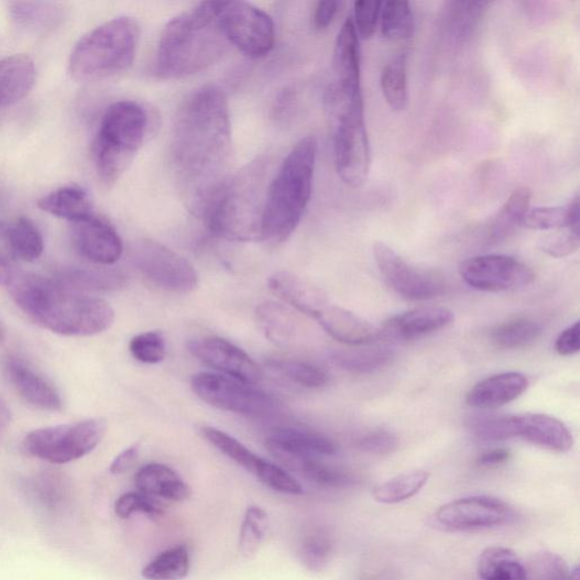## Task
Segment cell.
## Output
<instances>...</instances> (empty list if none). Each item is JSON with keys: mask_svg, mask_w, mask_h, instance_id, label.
<instances>
[{"mask_svg": "<svg viewBox=\"0 0 580 580\" xmlns=\"http://www.w3.org/2000/svg\"><path fill=\"white\" fill-rule=\"evenodd\" d=\"M265 446L292 469L304 460L330 457L338 451V446L329 438L297 429H281L273 433L266 438Z\"/></svg>", "mask_w": 580, "mask_h": 580, "instance_id": "18", "label": "cell"}, {"mask_svg": "<svg viewBox=\"0 0 580 580\" xmlns=\"http://www.w3.org/2000/svg\"><path fill=\"white\" fill-rule=\"evenodd\" d=\"M9 422V411L6 405L0 401V436L4 433Z\"/></svg>", "mask_w": 580, "mask_h": 580, "instance_id": "60", "label": "cell"}, {"mask_svg": "<svg viewBox=\"0 0 580 580\" xmlns=\"http://www.w3.org/2000/svg\"><path fill=\"white\" fill-rule=\"evenodd\" d=\"M265 364L274 373L305 389H321L329 381V375L322 369L302 361L270 359Z\"/></svg>", "mask_w": 580, "mask_h": 580, "instance_id": "42", "label": "cell"}, {"mask_svg": "<svg viewBox=\"0 0 580 580\" xmlns=\"http://www.w3.org/2000/svg\"><path fill=\"white\" fill-rule=\"evenodd\" d=\"M324 103L332 131L337 174L348 187L361 188L371 166L362 94L348 92L332 84L326 90Z\"/></svg>", "mask_w": 580, "mask_h": 580, "instance_id": "6", "label": "cell"}, {"mask_svg": "<svg viewBox=\"0 0 580 580\" xmlns=\"http://www.w3.org/2000/svg\"><path fill=\"white\" fill-rule=\"evenodd\" d=\"M315 319L333 339L347 346H362L377 340V328L338 305L328 303Z\"/></svg>", "mask_w": 580, "mask_h": 580, "instance_id": "24", "label": "cell"}, {"mask_svg": "<svg viewBox=\"0 0 580 580\" xmlns=\"http://www.w3.org/2000/svg\"><path fill=\"white\" fill-rule=\"evenodd\" d=\"M130 352L141 363L158 364L166 357L165 337L160 331L140 333L131 340Z\"/></svg>", "mask_w": 580, "mask_h": 580, "instance_id": "49", "label": "cell"}, {"mask_svg": "<svg viewBox=\"0 0 580 580\" xmlns=\"http://www.w3.org/2000/svg\"><path fill=\"white\" fill-rule=\"evenodd\" d=\"M335 548L332 534L328 528L317 527L307 533L299 547L303 566L311 571H322L330 561Z\"/></svg>", "mask_w": 580, "mask_h": 580, "instance_id": "40", "label": "cell"}, {"mask_svg": "<svg viewBox=\"0 0 580 580\" xmlns=\"http://www.w3.org/2000/svg\"><path fill=\"white\" fill-rule=\"evenodd\" d=\"M382 4L381 2H374V0H359L355 3L353 21L358 34L364 41H369L376 32Z\"/></svg>", "mask_w": 580, "mask_h": 580, "instance_id": "53", "label": "cell"}, {"mask_svg": "<svg viewBox=\"0 0 580 580\" xmlns=\"http://www.w3.org/2000/svg\"><path fill=\"white\" fill-rule=\"evenodd\" d=\"M460 277L471 287L490 293L508 292L530 285L533 270L510 255H480L462 261Z\"/></svg>", "mask_w": 580, "mask_h": 580, "instance_id": "15", "label": "cell"}, {"mask_svg": "<svg viewBox=\"0 0 580 580\" xmlns=\"http://www.w3.org/2000/svg\"><path fill=\"white\" fill-rule=\"evenodd\" d=\"M189 568V552L185 546H178L154 558L141 573L146 580H180L188 574Z\"/></svg>", "mask_w": 580, "mask_h": 580, "instance_id": "38", "label": "cell"}, {"mask_svg": "<svg viewBox=\"0 0 580 580\" xmlns=\"http://www.w3.org/2000/svg\"><path fill=\"white\" fill-rule=\"evenodd\" d=\"M203 435L221 453L236 461L238 466L256 477L258 480L262 478L267 469L270 461L256 456L243 444L226 433L205 427Z\"/></svg>", "mask_w": 580, "mask_h": 580, "instance_id": "34", "label": "cell"}, {"mask_svg": "<svg viewBox=\"0 0 580 580\" xmlns=\"http://www.w3.org/2000/svg\"><path fill=\"white\" fill-rule=\"evenodd\" d=\"M222 2H206L168 22L162 32L156 73L164 80H178L218 63L230 46L219 25Z\"/></svg>", "mask_w": 580, "mask_h": 580, "instance_id": "3", "label": "cell"}, {"mask_svg": "<svg viewBox=\"0 0 580 580\" xmlns=\"http://www.w3.org/2000/svg\"><path fill=\"white\" fill-rule=\"evenodd\" d=\"M8 286L12 299L30 320L62 336H95L114 321L108 302L61 282L19 273Z\"/></svg>", "mask_w": 580, "mask_h": 580, "instance_id": "2", "label": "cell"}, {"mask_svg": "<svg viewBox=\"0 0 580 580\" xmlns=\"http://www.w3.org/2000/svg\"><path fill=\"white\" fill-rule=\"evenodd\" d=\"M114 513L122 519H128L135 514H145L151 517H158L163 510L157 505L153 497L141 492H129L116 501Z\"/></svg>", "mask_w": 580, "mask_h": 580, "instance_id": "51", "label": "cell"}, {"mask_svg": "<svg viewBox=\"0 0 580 580\" xmlns=\"http://www.w3.org/2000/svg\"><path fill=\"white\" fill-rule=\"evenodd\" d=\"M255 320L265 338L281 347L293 346L299 340V319L281 303H261Z\"/></svg>", "mask_w": 580, "mask_h": 580, "instance_id": "27", "label": "cell"}, {"mask_svg": "<svg viewBox=\"0 0 580 580\" xmlns=\"http://www.w3.org/2000/svg\"><path fill=\"white\" fill-rule=\"evenodd\" d=\"M478 574L481 580H527L525 563L504 547H490L482 552Z\"/></svg>", "mask_w": 580, "mask_h": 580, "instance_id": "31", "label": "cell"}, {"mask_svg": "<svg viewBox=\"0 0 580 580\" xmlns=\"http://www.w3.org/2000/svg\"><path fill=\"white\" fill-rule=\"evenodd\" d=\"M532 191L527 187L514 190L513 195L489 222L485 231V244L497 245L515 234L523 226L524 218L529 210Z\"/></svg>", "mask_w": 580, "mask_h": 580, "instance_id": "29", "label": "cell"}, {"mask_svg": "<svg viewBox=\"0 0 580 580\" xmlns=\"http://www.w3.org/2000/svg\"><path fill=\"white\" fill-rule=\"evenodd\" d=\"M340 3L339 2H320L317 8L314 15L315 26L319 31H324L330 26V24L333 22L338 11H339Z\"/></svg>", "mask_w": 580, "mask_h": 580, "instance_id": "57", "label": "cell"}, {"mask_svg": "<svg viewBox=\"0 0 580 580\" xmlns=\"http://www.w3.org/2000/svg\"><path fill=\"white\" fill-rule=\"evenodd\" d=\"M579 197L576 196L563 207H540L529 209L523 227L533 230H558L562 228H579Z\"/></svg>", "mask_w": 580, "mask_h": 580, "instance_id": "36", "label": "cell"}, {"mask_svg": "<svg viewBox=\"0 0 580 580\" xmlns=\"http://www.w3.org/2000/svg\"><path fill=\"white\" fill-rule=\"evenodd\" d=\"M528 377L519 372H505L477 383L467 396L469 406L493 409L519 398L528 389Z\"/></svg>", "mask_w": 580, "mask_h": 580, "instance_id": "23", "label": "cell"}, {"mask_svg": "<svg viewBox=\"0 0 580 580\" xmlns=\"http://www.w3.org/2000/svg\"><path fill=\"white\" fill-rule=\"evenodd\" d=\"M139 455V445H133L130 448L122 451L118 457L113 459L110 466V473L113 475H120L128 472L132 467Z\"/></svg>", "mask_w": 580, "mask_h": 580, "instance_id": "58", "label": "cell"}, {"mask_svg": "<svg viewBox=\"0 0 580 580\" xmlns=\"http://www.w3.org/2000/svg\"><path fill=\"white\" fill-rule=\"evenodd\" d=\"M6 370L15 391L26 403L43 411H62L63 401L55 386L25 362L10 359Z\"/></svg>", "mask_w": 580, "mask_h": 580, "instance_id": "21", "label": "cell"}, {"mask_svg": "<svg viewBox=\"0 0 580 580\" xmlns=\"http://www.w3.org/2000/svg\"><path fill=\"white\" fill-rule=\"evenodd\" d=\"M335 84L348 92L362 94L359 34L352 18L343 22L335 43Z\"/></svg>", "mask_w": 580, "mask_h": 580, "instance_id": "22", "label": "cell"}, {"mask_svg": "<svg viewBox=\"0 0 580 580\" xmlns=\"http://www.w3.org/2000/svg\"><path fill=\"white\" fill-rule=\"evenodd\" d=\"M382 34L392 42L408 41L414 34V15L409 3L394 0L382 4Z\"/></svg>", "mask_w": 580, "mask_h": 580, "instance_id": "43", "label": "cell"}, {"mask_svg": "<svg viewBox=\"0 0 580 580\" xmlns=\"http://www.w3.org/2000/svg\"><path fill=\"white\" fill-rule=\"evenodd\" d=\"M11 12L14 20L29 29H50L61 20V10L50 3H13Z\"/></svg>", "mask_w": 580, "mask_h": 580, "instance_id": "46", "label": "cell"}, {"mask_svg": "<svg viewBox=\"0 0 580 580\" xmlns=\"http://www.w3.org/2000/svg\"><path fill=\"white\" fill-rule=\"evenodd\" d=\"M269 164L258 160L227 178L204 216L212 233L233 242L263 241V212L270 184Z\"/></svg>", "mask_w": 580, "mask_h": 580, "instance_id": "4", "label": "cell"}, {"mask_svg": "<svg viewBox=\"0 0 580 580\" xmlns=\"http://www.w3.org/2000/svg\"><path fill=\"white\" fill-rule=\"evenodd\" d=\"M191 390L205 403L220 411L262 416L274 412L276 400L252 384L215 373H198L191 377Z\"/></svg>", "mask_w": 580, "mask_h": 580, "instance_id": "11", "label": "cell"}, {"mask_svg": "<svg viewBox=\"0 0 580 580\" xmlns=\"http://www.w3.org/2000/svg\"><path fill=\"white\" fill-rule=\"evenodd\" d=\"M140 25L129 17L114 18L90 31L76 44L69 58V72L79 81L107 79L133 65Z\"/></svg>", "mask_w": 580, "mask_h": 580, "instance_id": "7", "label": "cell"}, {"mask_svg": "<svg viewBox=\"0 0 580 580\" xmlns=\"http://www.w3.org/2000/svg\"><path fill=\"white\" fill-rule=\"evenodd\" d=\"M318 142L302 139L270 180L263 212V241L283 243L298 227L311 201Z\"/></svg>", "mask_w": 580, "mask_h": 580, "instance_id": "5", "label": "cell"}, {"mask_svg": "<svg viewBox=\"0 0 580 580\" xmlns=\"http://www.w3.org/2000/svg\"><path fill=\"white\" fill-rule=\"evenodd\" d=\"M393 358L392 348L377 346L373 342L338 351L332 357L341 369L360 374L379 370L390 364Z\"/></svg>", "mask_w": 580, "mask_h": 580, "instance_id": "33", "label": "cell"}, {"mask_svg": "<svg viewBox=\"0 0 580 580\" xmlns=\"http://www.w3.org/2000/svg\"><path fill=\"white\" fill-rule=\"evenodd\" d=\"M73 243L89 261L110 265L123 254V242L114 227L105 218L91 214L74 222Z\"/></svg>", "mask_w": 580, "mask_h": 580, "instance_id": "17", "label": "cell"}, {"mask_svg": "<svg viewBox=\"0 0 580 580\" xmlns=\"http://www.w3.org/2000/svg\"><path fill=\"white\" fill-rule=\"evenodd\" d=\"M267 284L284 302L313 318L329 303L320 288L287 272L270 277Z\"/></svg>", "mask_w": 580, "mask_h": 580, "instance_id": "25", "label": "cell"}, {"mask_svg": "<svg viewBox=\"0 0 580 580\" xmlns=\"http://www.w3.org/2000/svg\"><path fill=\"white\" fill-rule=\"evenodd\" d=\"M543 333L537 322L519 319L499 326L492 332V341L505 350H516L532 344Z\"/></svg>", "mask_w": 580, "mask_h": 580, "instance_id": "44", "label": "cell"}, {"mask_svg": "<svg viewBox=\"0 0 580 580\" xmlns=\"http://www.w3.org/2000/svg\"><path fill=\"white\" fill-rule=\"evenodd\" d=\"M189 353L204 364L248 384L262 379L260 366L240 347L218 337L188 342Z\"/></svg>", "mask_w": 580, "mask_h": 580, "instance_id": "16", "label": "cell"}, {"mask_svg": "<svg viewBox=\"0 0 580 580\" xmlns=\"http://www.w3.org/2000/svg\"><path fill=\"white\" fill-rule=\"evenodd\" d=\"M489 2H451L445 18V29L452 42L469 41L483 19Z\"/></svg>", "mask_w": 580, "mask_h": 580, "instance_id": "32", "label": "cell"}, {"mask_svg": "<svg viewBox=\"0 0 580 580\" xmlns=\"http://www.w3.org/2000/svg\"><path fill=\"white\" fill-rule=\"evenodd\" d=\"M147 127V113L135 101L114 102L106 110L94 143L95 165L105 184H114L129 169Z\"/></svg>", "mask_w": 580, "mask_h": 580, "instance_id": "8", "label": "cell"}, {"mask_svg": "<svg viewBox=\"0 0 580 580\" xmlns=\"http://www.w3.org/2000/svg\"><path fill=\"white\" fill-rule=\"evenodd\" d=\"M373 254L383 280L401 296L411 300H429L446 292V282L440 274L411 264L391 247L376 242Z\"/></svg>", "mask_w": 580, "mask_h": 580, "instance_id": "13", "label": "cell"}, {"mask_svg": "<svg viewBox=\"0 0 580 580\" xmlns=\"http://www.w3.org/2000/svg\"><path fill=\"white\" fill-rule=\"evenodd\" d=\"M269 529V516L258 506L249 507L240 533V551L252 557L260 549Z\"/></svg>", "mask_w": 580, "mask_h": 580, "instance_id": "47", "label": "cell"}, {"mask_svg": "<svg viewBox=\"0 0 580 580\" xmlns=\"http://www.w3.org/2000/svg\"><path fill=\"white\" fill-rule=\"evenodd\" d=\"M294 470L324 488H344L353 482L350 475L326 466L320 459L304 460Z\"/></svg>", "mask_w": 580, "mask_h": 580, "instance_id": "48", "label": "cell"}, {"mask_svg": "<svg viewBox=\"0 0 580 580\" xmlns=\"http://www.w3.org/2000/svg\"><path fill=\"white\" fill-rule=\"evenodd\" d=\"M4 338H6V331L2 325H0V341H2Z\"/></svg>", "mask_w": 580, "mask_h": 580, "instance_id": "62", "label": "cell"}, {"mask_svg": "<svg viewBox=\"0 0 580 580\" xmlns=\"http://www.w3.org/2000/svg\"><path fill=\"white\" fill-rule=\"evenodd\" d=\"M511 458V452L507 449H493L483 452L478 458V466L482 468H494L506 462Z\"/></svg>", "mask_w": 580, "mask_h": 580, "instance_id": "59", "label": "cell"}, {"mask_svg": "<svg viewBox=\"0 0 580 580\" xmlns=\"http://www.w3.org/2000/svg\"><path fill=\"white\" fill-rule=\"evenodd\" d=\"M527 580H571L572 569L559 555L543 551L530 556L525 563Z\"/></svg>", "mask_w": 580, "mask_h": 580, "instance_id": "45", "label": "cell"}, {"mask_svg": "<svg viewBox=\"0 0 580 580\" xmlns=\"http://www.w3.org/2000/svg\"><path fill=\"white\" fill-rule=\"evenodd\" d=\"M571 580H579V569L578 567H574L572 569V577H571Z\"/></svg>", "mask_w": 580, "mask_h": 580, "instance_id": "61", "label": "cell"}, {"mask_svg": "<svg viewBox=\"0 0 580 580\" xmlns=\"http://www.w3.org/2000/svg\"><path fill=\"white\" fill-rule=\"evenodd\" d=\"M134 482L139 492L153 499L182 502L190 496L188 484L163 463H147L136 473Z\"/></svg>", "mask_w": 580, "mask_h": 580, "instance_id": "26", "label": "cell"}, {"mask_svg": "<svg viewBox=\"0 0 580 580\" xmlns=\"http://www.w3.org/2000/svg\"><path fill=\"white\" fill-rule=\"evenodd\" d=\"M218 21L228 44L249 58L265 57L275 47L274 20L252 4L222 2Z\"/></svg>", "mask_w": 580, "mask_h": 580, "instance_id": "10", "label": "cell"}, {"mask_svg": "<svg viewBox=\"0 0 580 580\" xmlns=\"http://www.w3.org/2000/svg\"><path fill=\"white\" fill-rule=\"evenodd\" d=\"M107 425L102 418H90L30 433L24 439L25 450L33 457L67 463L81 459L102 441Z\"/></svg>", "mask_w": 580, "mask_h": 580, "instance_id": "9", "label": "cell"}, {"mask_svg": "<svg viewBox=\"0 0 580 580\" xmlns=\"http://www.w3.org/2000/svg\"><path fill=\"white\" fill-rule=\"evenodd\" d=\"M513 439H523L552 452H567L573 447V437L566 425L547 414L512 415Z\"/></svg>", "mask_w": 580, "mask_h": 580, "instance_id": "20", "label": "cell"}, {"mask_svg": "<svg viewBox=\"0 0 580 580\" xmlns=\"http://www.w3.org/2000/svg\"><path fill=\"white\" fill-rule=\"evenodd\" d=\"M18 258L12 248L9 223L0 221V285H9L18 272Z\"/></svg>", "mask_w": 580, "mask_h": 580, "instance_id": "54", "label": "cell"}, {"mask_svg": "<svg viewBox=\"0 0 580 580\" xmlns=\"http://www.w3.org/2000/svg\"><path fill=\"white\" fill-rule=\"evenodd\" d=\"M35 67L26 55H14L0 61V108L25 98L34 86Z\"/></svg>", "mask_w": 580, "mask_h": 580, "instance_id": "28", "label": "cell"}, {"mask_svg": "<svg viewBox=\"0 0 580 580\" xmlns=\"http://www.w3.org/2000/svg\"><path fill=\"white\" fill-rule=\"evenodd\" d=\"M429 479V472L413 471L376 485L372 494L380 504H400V502L416 495L428 483Z\"/></svg>", "mask_w": 580, "mask_h": 580, "instance_id": "37", "label": "cell"}, {"mask_svg": "<svg viewBox=\"0 0 580 580\" xmlns=\"http://www.w3.org/2000/svg\"><path fill=\"white\" fill-rule=\"evenodd\" d=\"M132 260L142 276L154 286L173 294H187L195 291L199 276L191 263L165 247L152 241L141 240L132 250Z\"/></svg>", "mask_w": 580, "mask_h": 580, "instance_id": "12", "label": "cell"}, {"mask_svg": "<svg viewBox=\"0 0 580 580\" xmlns=\"http://www.w3.org/2000/svg\"><path fill=\"white\" fill-rule=\"evenodd\" d=\"M470 429L482 441L513 439L512 415L477 417L470 422Z\"/></svg>", "mask_w": 580, "mask_h": 580, "instance_id": "50", "label": "cell"}, {"mask_svg": "<svg viewBox=\"0 0 580 580\" xmlns=\"http://www.w3.org/2000/svg\"><path fill=\"white\" fill-rule=\"evenodd\" d=\"M61 283L79 292H113L125 286L127 277L112 270L70 267L61 274Z\"/></svg>", "mask_w": 580, "mask_h": 580, "instance_id": "35", "label": "cell"}, {"mask_svg": "<svg viewBox=\"0 0 580 580\" xmlns=\"http://www.w3.org/2000/svg\"><path fill=\"white\" fill-rule=\"evenodd\" d=\"M41 210L66 220L80 221L92 214L88 193L80 186H64L37 201Z\"/></svg>", "mask_w": 580, "mask_h": 580, "instance_id": "30", "label": "cell"}, {"mask_svg": "<svg viewBox=\"0 0 580 580\" xmlns=\"http://www.w3.org/2000/svg\"><path fill=\"white\" fill-rule=\"evenodd\" d=\"M455 320L449 308L423 306L384 322L377 329V339L407 341L447 328Z\"/></svg>", "mask_w": 580, "mask_h": 580, "instance_id": "19", "label": "cell"}, {"mask_svg": "<svg viewBox=\"0 0 580 580\" xmlns=\"http://www.w3.org/2000/svg\"><path fill=\"white\" fill-rule=\"evenodd\" d=\"M580 350L579 322L567 328L556 341V351L560 357H572Z\"/></svg>", "mask_w": 580, "mask_h": 580, "instance_id": "56", "label": "cell"}, {"mask_svg": "<svg viewBox=\"0 0 580 580\" xmlns=\"http://www.w3.org/2000/svg\"><path fill=\"white\" fill-rule=\"evenodd\" d=\"M381 89L386 103L394 111H402L407 107L408 92L405 55L397 56L383 68Z\"/></svg>", "mask_w": 580, "mask_h": 580, "instance_id": "41", "label": "cell"}, {"mask_svg": "<svg viewBox=\"0 0 580 580\" xmlns=\"http://www.w3.org/2000/svg\"><path fill=\"white\" fill-rule=\"evenodd\" d=\"M514 510L496 497L475 495L449 502L435 515L437 527L456 533H472L497 528L510 524Z\"/></svg>", "mask_w": 580, "mask_h": 580, "instance_id": "14", "label": "cell"}, {"mask_svg": "<svg viewBox=\"0 0 580 580\" xmlns=\"http://www.w3.org/2000/svg\"><path fill=\"white\" fill-rule=\"evenodd\" d=\"M580 244L579 228H562L539 241V249L554 258H566L573 254Z\"/></svg>", "mask_w": 580, "mask_h": 580, "instance_id": "52", "label": "cell"}, {"mask_svg": "<svg viewBox=\"0 0 580 580\" xmlns=\"http://www.w3.org/2000/svg\"><path fill=\"white\" fill-rule=\"evenodd\" d=\"M171 154L187 205L203 215L228 178L231 157L230 110L221 88L205 86L184 100L174 123Z\"/></svg>", "mask_w": 580, "mask_h": 580, "instance_id": "1", "label": "cell"}, {"mask_svg": "<svg viewBox=\"0 0 580 580\" xmlns=\"http://www.w3.org/2000/svg\"><path fill=\"white\" fill-rule=\"evenodd\" d=\"M359 447L368 453L385 456L397 449L398 439L392 433L380 430L363 437L359 442Z\"/></svg>", "mask_w": 580, "mask_h": 580, "instance_id": "55", "label": "cell"}, {"mask_svg": "<svg viewBox=\"0 0 580 580\" xmlns=\"http://www.w3.org/2000/svg\"><path fill=\"white\" fill-rule=\"evenodd\" d=\"M12 248L19 261L33 262L42 256L45 244L41 230L28 218L9 223Z\"/></svg>", "mask_w": 580, "mask_h": 580, "instance_id": "39", "label": "cell"}]
</instances>
